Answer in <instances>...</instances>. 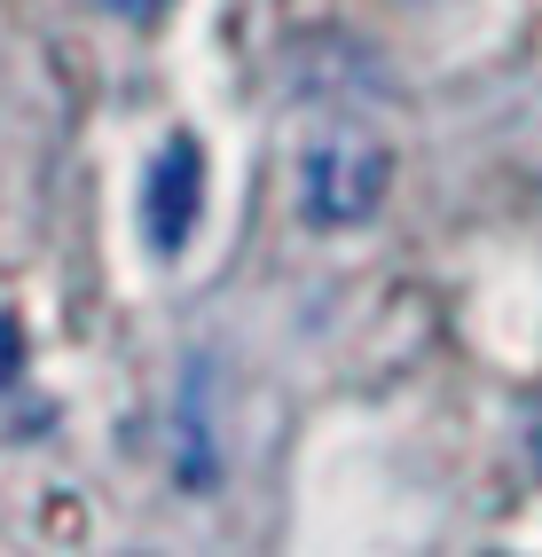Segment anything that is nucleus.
<instances>
[{
  "instance_id": "nucleus-2",
  "label": "nucleus",
  "mask_w": 542,
  "mask_h": 557,
  "mask_svg": "<svg viewBox=\"0 0 542 557\" xmlns=\"http://www.w3.org/2000/svg\"><path fill=\"white\" fill-rule=\"evenodd\" d=\"M205 220V150L197 134H165L150 173H141V236H150L158 259H181Z\"/></svg>"
},
{
  "instance_id": "nucleus-1",
  "label": "nucleus",
  "mask_w": 542,
  "mask_h": 557,
  "mask_svg": "<svg viewBox=\"0 0 542 557\" xmlns=\"http://www.w3.org/2000/svg\"><path fill=\"white\" fill-rule=\"evenodd\" d=\"M385 189H393V158H385V141L361 134V126H331L299 150L307 228H361V220H378Z\"/></svg>"
},
{
  "instance_id": "nucleus-4",
  "label": "nucleus",
  "mask_w": 542,
  "mask_h": 557,
  "mask_svg": "<svg viewBox=\"0 0 542 557\" xmlns=\"http://www.w3.org/2000/svg\"><path fill=\"white\" fill-rule=\"evenodd\" d=\"M16 377H24V330H16V314H0V393Z\"/></svg>"
},
{
  "instance_id": "nucleus-5",
  "label": "nucleus",
  "mask_w": 542,
  "mask_h": 557,
  "mask_svg": "<svg viewBox=\"0 0 542 557\" xmlns=\"http://www.w3.org/2000/svg\"><path fill=\"white\" fill-rule=\"evenodd\" d=\"M102 9H119L126 24H150V16H158V0H102Z\"/></svg>"
},
{
  "instance_id": "nucleus-3",
  "label": "nucleus",
  "mask_w": 542,
  "mask_h": 557,
  "mask_svg": "<svg viewBox=\"0 0 542 557\" xmlns=\"http://www.w3.org/2000/svg\"><path fill=\"white\" fill-rule=\"evenodd\" d=\"M173 424H181V440H173L181 479H189V487H212V463H221V448H212V361H189V385L173 400Z\"/></svg>"
},
{
  "instance_id": "nucleus-6",
  "label": "nucleus",
  "mask_w": 542,
  "mask_h": 557,
  "mask_svg": "<svg viewBox=\"0 0 542 557\" xmlns=\"http://www.w3.org/2000/svg\"><path fill=\"white\" fill-rule=\"evenodd\" d=\"M527 456H534V471H542V393H534V408H527Z\"/></svg>"
}]
</instances>
